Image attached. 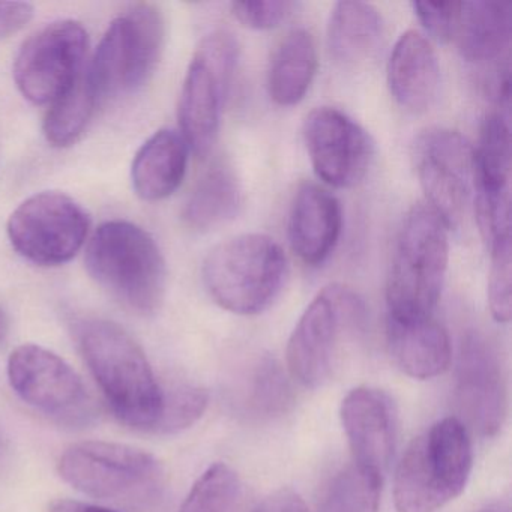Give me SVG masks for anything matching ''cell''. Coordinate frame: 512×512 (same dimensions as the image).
I'll list each match as a JSON object with an SVG mask.
<instances>
[{
    "instance_id": "cell-37",
    "label": "cell",
    "mask_w": 512,
    "mask_h": 512,
    "mask_svg": "<svg viewBox=\"0 0 512 512\" xmlns=\"http://www.w3.org/2000/svg\"><path fill=\"white\" fill-rule=\"evenodd\" d=\"M8 334H10V317L7 311L0 307V346L7 341Z\"/></svg>"
},
{
    "instance_id": "cell-33",
    "label": "cell",
    "mask_w": 512,
    "mask_h": 512,
    "mask_svg": "<svg viewBox=\"0 0 512 512\" xmlns=\"http://www.w3.org/2000/svg\"><path fill=\"white\" fill-rule=\"evenodd\" d=\"M412 7L431 37L442 43L454 41L461 2H413Z\"/></svg>"
},
{
    "instance_id": "cell-4",
    "label": "cell",
    "mask_w": 512,
    "mask_h": 512,
    "mask_svg": "<svg viewBox=\"0 0 512 512\" xmlns=\"http://www.w3.org/2000/svg\"><path fill=\"white\" fill-rule=\"evenodd\" d=\"M466 425L445 418L416 437L404 452L394 481L398 512H436L460 496L472 472Z\"/></svg>"
},
{
    "instance_id": "cell-30",
    "label": "cell",
    "mask_w": 512,
    "mask_h": 512,
    "mask_svg": "<svg viewBox=\"0 0 512 512\" xmlns=\"http://www.w3.org/2000/svg\"><path fill=\"white\" fill-rule=\"evenodd\" d=\"M488 305L496 322L508 323L512 316V241L511 233L499 235L488 242Z\"/></svg>"
},
{
    "instance_id": "cell-6",
    "label": "cell",
    "mask_w": 512,
    "mask_h": 512,
    "mask_svg": "<svg viewBox=\"0 0 512 512\" xmlns=\"http://www.w3.org/2000/svg\"><path fill=\"white\" fill-rule=\"evenodd\" d=\"M164 38L163 14L154 5H136L119 16L86 67L100 101L142 88L160 62Z\"/></svg>"
},
{
    "instance_id": "cell-19",
    "label": "cell",
    "mask_w": 512,
    "mask_h": 512,
    "mask_svg": "<svg viewBox=\"0 0 512 512\" xmlns=\"http://www.w3.org/2000/svg\"><path fill=\"white\" fill-rule=\"evenodd\" d=\"M512 4L509 0L461 2L454 41L472 64L499 61L511 47Z\"/></svg>"
},
{
    "instance_id": "cell-3",
    "label": "cell",
    "mask_w": 512,
    "mask_h": 512,
    "mask_svg": "<svg viewBox=\"0 0 512 512\" xmlns=\"http://www.w3.org/2000/svg\"><path fill=\"white\" fill-rule=\"evenodd\" d=\"M89 275L116 301L140 314H152L166 293V260L155 239L130 221L101 224L86 248Z\"/></svg>"
},
{
    "instance_id": "cell-5",
    "label": "cell",
    "mask_w": 512,
    "mask_h": 512,
    "mask_svg": "<svg viewBox=\"0 0 512 512\" xmlns=\"http://www.w3.org/2000/svg\"><path fill=\"white\" fill-rule=\"evenodd\" d=\"M287 277V257L274 238L247 233L227 239L206 256L203 284L214 302L239 316L271 307Z\"/></svg>"
},
{
    "instance_id": "cell-13",
    "label": "cell",
    "mask_w": 512,
    "mask_h": 512,
    "mask_svg": "<svg viewBox=\"0 0 512 512\" xmlns=\"http://www.w3.org/2000/svg\"><path fill=\"white\" fill-rule=\"evenodd\" d=\"M413 160L428 205L448 229L457 227L475 181L472 146L458 131L428 128L416 139Z\"/></svg>"
},
{
    "instance_id": "cell-29",
    "label": "cell",
    "mask_w": 512,
    "mask_h": 512,
    "mask_svg": "<svg viewBox=\"0 0 512 512\" xmlns=\"http://www.w3.org/2000/svg\"><path fill=\"white\" fill-rule=\"evenodd\" d=\"M292 403V388L280 365L274 361L260 362L251 374L247 404L257 416L280 415Z\"/></svg>"
},
{
    "instance_id": "cell-32",
    "label": "cell",
    "mask_w": 512,
    "mask_h": 512,
    "mask_svg": "<svg viewBox=\"0 0 512 512\" xmlns=\"http://www.w3.org/2000/svg\"><path fill=\"white\" fill-rule=\"evenodd\" d=\"M295 4L287 0H245L233 2L232 13L239 23L256 31H268L286 22Z\"/></svg>"
},
{
    "instance_id": "cell-27",
    "label": "cell",
    "mask_w": 512,
    "mask_h": 512,
    "mask_svg": "<svg viewBox=\"0 0 512 512\" xmlns=\"http://www.w3.org/2000/svg\"><path fill=\"white\" fill-rule=\"evenodd\" d=\"M383 475L353 463L326 491L323 512H379Z\"/></svg>"
},
{
    "instance_id": "cell-23",
    "label": "cell",
    "mask_w": 512,
    "mask_h": 512,
    "mask_svg": "<svg viewBox=\"0 0 512 512\" xmlns=\"http://www.w3.org/2000/svg\"><path fill=\"white\" fill-rule=\"evenodd\" d=\"M317 71V49L313 35L295 29L281 40L272 55L268 89L272 101L281 107L301 103Z\"/></svg>"
},
{
    "instance_id": "cell-1",
    "label": "cell",
    "mask_w": 512,
    "mask_h": 512,
    "mask_svg": "<svg viewBox=\"0 0 512 512\" xmlns=\"http://www.w3.org/2000/svg\"><path fill=\"white\" fill-rule=\"evenodd\" d=\"M77 341L113 413L128 427L154 431L163 412L164 391L142 347L116 323H77Z\"/></svg>"
},
{
    "instance_id": "cell-12",
    "label": "cell",
    "mask_w": 512,
    "mask_h": 512,
    "mask_svg": "<svg viewBox=\"0 0 512 512\" xmlns=\"http://www.w3.org/2000/svg\"><path fill=\"white\" fill-rule=\"evenodd\" d=\"M88 44V32L76 20L50 23L32 35L14 61L23 97L38 106L55 103L85 68Z\"/></svg>"
},
{
    "instance_id": "cell-15",
    "label": "cell",
    "mask_w": 512,
    "mask_h": 512,
    "mask_svg": "<svg viewBox=\"0 0 512 512\" xmlns=\"http://www.w3.org/2000/svg\"><path fill=\"white\" fill-rule=\"evenodd\" d=\"M457 400L473 427L484 436H494L506 416V377L496 344L469 331L461 341L457 364Z\"/></svg>"
},
{
    "instance_id": "cell-25",
    "label": "cell",
    "mask_w": 512,
    "mask_h": 512,
    "mask_svg": "<svg viewBox=\"0 0 512 512\" xmlns=\"http://www.w3.org/2000/svg\"><path fill=\"white\" fill-rule=\"evenodd\" d=\"M475 157V181L481 196H508L511 181L512 152L509 115L490 113L482 122Z\"/></svg>"
},
{
    "instance_id": "cell-35",
    "label": "cell",
    "mask_w": 512,
    "mask_h": 512,
    "mask_svg": "<svg viewBox=\"0 0 512 512\" xmlns=\"http://www.w3.org/2000/svg\"><path fill=\"white\" fill-rule=\"evenodd\" d=\"M254 512H308V508L295 491L280 490L266 497Z\"/></svg>"
},
{
    "instance_id": "cell-31",
    "label": "cell",
    "mask_w": 512,
    "mask_h": 512,
    "mask_svg": "<svg viewBox=\"0 0 512 512\" xmlns=\"http://www.w3.org/2000/svg\"><path fill=\"white\" fill-rule=\"evenodd\" d=\"M208 400V392L197 386H179L169 394L164 392L163 412L154 433L173 434L190 428L202 418Z\"/></svg>"
},
{
    "instance_id": "cell-34",
    "label": "cell",
    "mask_w": 512,
    "mask_h": 512,
    "mask_svg": "<svg viewBox=\"0 0 512 512\" xmlns=\"http://www.w3.org/2000/svg\"><path fill=\"white\" fill-rule=\"evenodd\" d=\"M34 17V7L26 2H0V40L22 31Z\"/></svg>"
},
{
    "instance_id": "cell-16",
    "label": "cell",
    "mask_w": 512,
    "mask_h": 512,
    "mask_svg": "<svg viewBox=\"0 0 512 512\" xmlns=\"http://www.w3.org/2000/svg\"><path fill=\"white\" fill-rule=\"evenodd\" d=\"M340 416L353 463L383 475L397 445L394 400L382 389L359 386L344 397Z\"/></svg>"
},
{
    "instance_id": "cell-28",
    "label": "cell",
    "mask_w": 512,
    "mask_h": 512,
    "mask_svg": "<svg viewBox=\"0 0 512 512\" xmlns=\"http://www.w3.org/2000/svg\"><path fill=\"white\" fill-rule=\"evenodd\" d=\"M239 491L235 470L224 463L212 464L197 479L179 512H232Z\"/></svg>"
},
{
    "instance_id": "cell-14",
    "label": "cell",
    "mask_w": 512,
    "mask_h": 512,
    "mask_svg": "<svg viewBox=\"0 0 512 512\" xmlns=\"http://www.w3.org/2000/svg\"><path fill=\"white\" fill-rule=\"evenodd\" d=\"M304 142L317 178L331 187H355L373 163L370 134L332 107H319L305 118Z\"/></svg>"
},
{
    "instance_id": "cell-17",
    "label": "cell",
    "mask_w": 512,
    "mask_h": 512,
    "mask_svg": "<svg viewBox=\"0 0 512 512\" xmlns=\"http://www.w3.org/2000/svg\"><path fill=\"white\" fill-rule=\"evenodd\" d=\"M343 229V212L320 185L304 182L296 190L289 215V242L305 265L319 266L331 256Z\"/></svg>"
},
{
    "instance_id": "cell-20",
    "label": "cell",
    "mask_w": 512,
    "mask_h": 512,
    "mask_svg": "<svg viewBox=\"0 0 512 512\" xmlns=\"http://www.w3.org/2000/svg\"><path fill=\"white\" fill-rule=\"evenodd\" d=\"M388 344L395 364L413 379H433L451 365V340L433 317L415 322L388 319Z\"/></svg>"
},
{
    "instance_id": "cell-26",
    "label": "cell",
    "mask_w": 512,
    "mask_h": 512,
    "mask_svg": "<svg viewBox=\"0 0 512 512\" xmlns=\"http://www.w3.org/2000/svg\"><path fill=\"white\" fill-rule=\"evenodd\" d=\"M100 97L92 86L86 67L76 82L52 103L44 119V136L56 148L74 145L94 118Z\"/></svg>"
},
{
    "instance_id": "cell-11",
    "label": "cell",
    "mask_w": 512,
    "mask_h": 512,
    "mask_svg": "<svg viewBox=\"0 0 512 512\" xmlns=\"http://www.w3.org/2000/svg\"><path fill=\"white\" fill-rule=\"evenodd\" d=\"M11 388L29 406L67 427H82L94 407L79 374L52 350L37 344L17 347L8 359Z\"/></svg>"
},
{
    "instance_id": "cell-18",
    "label": "cell",
    "mask_w": 512,
    "mask_h": 512,
    "mask_svg": "<svg viewBox=\"0 0 512 512\" xmlns=\"http://www.w3.org/2000/svg\"><path fill=\"white\" fill-rule=\"evenodd\" d=\"M388 86L394 100L409 112H425L436 101L439 59L419 32L407 31L395 43L388 62Z\"/></svg>"
},
{
    "instance_id": "cell-7",
    "label": "cell",
    "mask_w": 512,
    "mask_h": 512,
    "mask_svg": "<svg viewBox=\"0 0 512 512\" xmlns=\"http://www.w3.org/2000/svg\"><path fill=\"white\" fill-rule=\"evenodd\" d=\"M65 482L86 496L106 500L146 499L157 493L163 469L154 455L112 442L70 446L59 460Z\"/></svg>"
},
{
    "instance_id": "cell-2",
    "label": "cell",
    "mask_w": 512,
    "mask_h": 512,
    "mask_svg": "<svg viewBox=\"0 0 512 512\" xmlns=\"http://www.w3.org/2000/svg\"><path fill=\"white\" fill-rule=\"evenodd\" d=\"M448 263V227L430 206H415L401 224L392 254L386 284L389 320L433 317Z\"/></svg>"
},
{
    "instance_id": "cell-22",
    "label": "cell",
    "mask_w": 512,
    "mask_h": 512,
    "mask_svg": "<svg viewBox=\"0 0 512 512\" xmlns=\"http://www.w3.org/2000/svg\"><path fill=\"white\" fill-rule=\"evenodd\" d=\"M385 37L382 14L374 5L344 0L334 5L328 23V49L337 64L353 68L376 56Z\"/></svg>"
},
{
    "instance_id": "cell-36",
    "label": "cell",
    "mask_w": 512,
    "mask_h": 512,
    "mask_svg": "<svg viewBox=\"0 0 512 512\" xmlns=\"http://www.w3.org/2000/svg\"><path fill=\"white\" fill-rule=\"evenodd\" d=\"M50 512H116L92 503L77 502V500H58L53 503Z\"/></svg>"
},
{
    "instance_id": "cell-24",
    "label": "cell",
    "mask_w": 512,
    "mask_h": 512,
    "mask_svg": "<svg viewBox=\"0 0 512 512\" xmlns=\"http://www.w3.org/2000/svg\"><path fill=\"white\" fill-rule=\"evenodd\" d=\"M242 205V190L232 167L217 163L203 173L185 203V223L197 232L233 220Z\"/></svg>"
},
{
    "instance_id": "cell-8",
    "label": "cell",
    "mask_w": 512,
    "mask_h": 512,
    "mask_svg": "<svg viewBox=\"0 0 512 512\" xmlns=\"http://www.w3.org/2000/svg\"><path fill=\"white\" fill-rule=\"evenodd\" d=\"M364 305L343 284L325 287L296 323L287 344V367L293 379L307 388L323 385L337 361L344 332L358 325Z\"/></svg>"
},
{
    "instance_id": "cell-21",
    "label": "cell",
    "mask_w": 512,
    "mask_h": 512,
    "mask_svg": "<svg viewBox=\"0 0 512 512\" xmlns=\"http://www.w3.org/2000/svg\"><path fill=\"white\" fill-rule=\"evenodd\" d=\"M188 145L175 130L157 131L137 151L131 167L134 191L146 202L172 196L187 173Z\"/></svg>"
},
{
    "instance_id": "cell-10",
    "label": "cell",
    "mask_w": 512,
    "mask_h": 512,
    "mask_svg": "<svg viewBox=\"0 0 512 512\" xmlns=\"http://www.w3.org/2000/svg\"><path fill=\"white\" fill-rule=\"evenodd\" d=\"M91 218L73 197L43 191L26 199L8 220L11 245L40 266L70 262L85 245Z\"/></svg>"
},
{
    "instance_id": "cell-9",
    "label": "cell",
    "mask_w": 512,
    "mask_h": 512,
    "mask_svg": "<svg viewBox=\"0 0 512 512\" xmlns=\"http://www.w3.org/2000/svg\"><path fill=\"white\" fill-rule=\"evenodd\" d=\"M238 62V43L229 32L208 35L196 50L179 100L181 136L199 157L211 152L221 110Z\"/></svg>"
}]
</instances>
